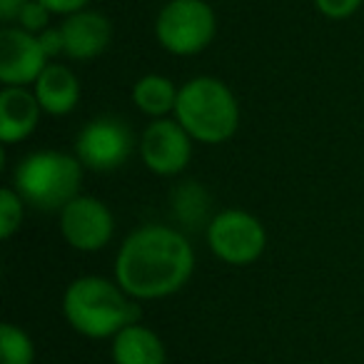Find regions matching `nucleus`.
<instances>
[{
	"instance_id": "nucleus-5",
	"label": "nucleus",
	"mask_w": 364,
	"mask_h": 364,
	"mask_svg": "<svg viewBox=\"0 0 364 364\" xmlns=\"http://www.w3.org/2000/svg\"><path fill=\"white\" fill-rule=\"evenodd\" d=\"M218 36V16L208 0H167L155 18V41L175 58L200 55Z\"/></svg>"
},
{
	"instance_id": "nucleus-10",
	"label": "nucleus",
	"mask_w": 364,
	"mask_h": 364,
	"mask_svg": "<svg viewBox=\"0 0 364 364\" xmlns=\"http://www.w3.org/2000/svg\"><path fill=\"white\" fill-rule=\"evenodd\" d=\"M50 65L41 41L18 26L0 28V82L3 87H33Z\"/></svg>"
},
{
	"instance_id": "nucleus-21",
	"label": "nucleus",
	"mask_w": 364,
	"mask_h": 364,
	"mask_svg": "<svg viewBox=\"0 0 364 364\" xmlns=\"http://www.w3.org/2000/svg\"><path fill=\"white\" fill-rule=\"evenodd\" d=\"M38 41H41V48L43 53L48 55V60L53 63V58H58L63 53L65 55V41H63V31L60 26L58 28H48V31H43L41 36H38Z\"/></svg>"
},
{
	"instance_id": "nucleus-20",
	"label": "nucleus",
	"mask_w": 364,
	"mask_h": 364,
	"mask_svg": "<svg viewBox=\"0 0 364 364\" xmlns=\"http://www.w3.org/2000/svg\"><path fill=\"white\" fill-rule=\"evenodd\" d=\"M364 0H314V8L327 21H347L362 8Z\"/></svg>"
},
{
	"instance_id": "nucleus-22",
	"label": "nucleus",
	"mask_w": 364,
	"mask_h": 364,
	"mask_svg": "<svg viewBox=\"0 0 364 364\" xmlns=\"http://www.w3.org/2000/svg\"><path fill=\"white\" fill-rule=\"evenodd\" d=\"M38 3H43L53 16H63V18L85 11L90 6V0H38Z\"/></svg>"
},
{
	"instance_id": "nucleus-11",
	"label": "nucleus",
	"mask_w": 364,
	"mask_h": 364,
	"mask_svg": "<svg viewBox=\"0 0 364 364\" xmlns=\"http://www.w3.org/2000/svg\"><path fill=\"white\" fill-rule=\"evenodd\" d=\"M63 41H65V58L73 63H90L107 50L112 41V23L105 13L85 11L73 13L60 23Z\"/></svg>"
},
{
	"instance_id": "nucleus-15",
	"label": "nucleus",
	"mask_w": 364,
	"mask_h": 364,
	"mask_svg": "<svg viewBox=\"0 0 364 364\" xmlns=\"http://www.w3.org/2000/svg\"><path fill=\"white\" fill-rule=\"evenodd\" d=\"M177 92L180 87L160 73H147L132 85L130 100L142 115L160 120V117H172L177 105Z\"/></svg>"
},
{
	"instance_id": "nucleus-1",
	"label": "nucleus",
	"mask_w": 364,
	"mask_h": 364,
	"mask_svg": "<svg viewBox=\"0 0 364 364\" xmlns=\"http://www.w3.org/2000/svg\"><path fill=\"white\" fill-rule=\"evenodd\" d=\"M115 282L137 302L180 292L195 272V247L177 228L140 225L115 255Z\"/></svg>"
},
{
	"instance_id": "nucleus-3",
	"label": "nucleus",
	"mask_w": 364,
	"mask_h": 364,
	"mask_svg": "<svg viewBox=\"0 0 364 364\" xmlns=\"http://www.w3.org/2000/svg\"><path fill=\"white\" fill-rule=\"evenodd\" d=\"M175 117L200 145H223L240 130V102L215 75H195L177 92Z\"/></svg>"
},
{
	"instance_id": "nucleus-4",
	"label": "nucleus",
	"mask_w": 364,
	"mask_h": 364,
	"mask_svg": "<svg viewBox=\"0 0 364 364\" xmlns=\"http://www.w3.org/2000/svg\"><path fill=\"white\" fill-rule=\"evenodd\" d=\"M82 162L75 152L36 150L18 160L13 170V188L26 205L43 213H60L80 195Z\"/></svg>"
},
{
	"instance_id": "nucleus-23",
	"label": "nucleus",
	"mask_w": 364,
	"mask_h": 364,
	"mask_svg": "<svg viewBox=\"0 0 364 364\" xmlns=\"http://www.w3.org/2000/svg\"><path fill=\"white\" fill-rule=\"evenodd\" d=\"M28 0H0V23H3V28L6 26H16L18 16H21V11L26 8Z\"/></svg>"
},
{
	"instance_id": "nucleus-17",
	"label": "nucleus",
	"mask_w": 364,
	"mask_h": 364,
	"mask_svg": "<svg viewBox=\"0 0 364 364\" xmlns=\"http://www.w3.org/2000/svg\"><path fill=\"white\" fill-rule=\"evenodd\" d=\"M26 215V200L16 193L13 185L0 190V237L11 240L21 230Z\"/></svg>"
},
{
	"instance_id": "nucleus-14",
	"label": "nucleus",
	"mask_w": 364,
	"mask_h": 364,
	"mask_svg": "<svg viewBox=\"0 0 364 364\" xmlns=\"http://www.w3.org/2000/svg\"><path fill=\"white\" fill-rule=\"evenodd\" d=\"M165 344L155 329L135 322L112 337L115 364H165Z\"/></svg>"
},
{
	"instance_id": "nucleus-13",
	"label": "nucleus",
	"mask_w": 364,
	"mask_h": 364,
	"mask_svg": "<svg viewBox=\"0 0 364 364\" xmlns=\"http://www.w3.org/2000/svg\"><path fill=\"white\" fill-rule=\"evenodd\" d=\"M31 90L36 92L43 112L50 117L70 115L77 107V102H80V80H77V75L68 65L55 60L41 73V77H38Z\"/></svg>"
},
{
	"instance_id": "nucleus-7",
	"label": "nucleus",
	"mask_w": 364,
	"mask_h": 364,
	"mask_svg": "<svg viewBox=\"0 0 364 364\" xmlns=\"http://www.w3.org/2000/svg\"><path fill=\"white\" fill-rule=\"evenodd\" d=\"M135 150V135L130 125L112 115H102L80 127L75 137V157L82 167L95 172H112L130 160Z\"/></svg>"
},
{
	"instance_id": "nucleus-18",
	"label": "nucleus",
	"mask_w": 364,
	"mask_h": 364,
	"mask_svg": "<svg viewBox=\"0 0 364 364\" xmlns=\"http://www.w3.org/2000/svg\"><path fill=\"white\" fill-rule=\"evenodd\" d=\"M50 18H53V13L48 11L43 3H38V0H28L26 8L21 11V16H18L16 26L21 28V31H26V33L41 36L43 31H48V28H50Z\"/></svg>"
},
{
	"instance_id": "nucleus-16",
	"label": "nucleus",
	"mask_w": 364,
	"mask_h": 364,
	"mask_svg": "<svg viewBox=\"0 0 364 364\" xmlns=\"http://www.w3.org/2000/svg\"><path fill=\"white\" fill-rule=\"evenodd\" d=\"M36 344L31 334L13 322L0 324V364H33Z\"/></svg>"
},
{
	"instance_id": "nucleus-6",
	"label": "nucleus",
	"mask_w": 364,
	"mask_h": 364,
	"mask_svg": "<svg viewBox=\"0 0 364 364\" xmlns=\"http://www.w3.org/2000/svg\"><path fill=\"white\" fill-rule=\"evenodd\" d=\"M208 247L220 262L247 267L264 255L267 230L259 223V218H255L247 210H220L208 223Z\"/></svg>"
},
{
	"instance_id": "nucleus-2",
	"label": "nucleus",
	"mask_w": 364,
	"mask_h": 364,
	"mask_svg": "<svg viewBox=\"0 0 364 364\" xmlns=\"http://www.w3.org/2000/svg\"><path fill=\"white\" fill-rule=\"evenodd\" d=\"M63 314L82 337L107 339L135 324L140 319V307L115 279L85 274L68 284L63 294Z\"/></svg>"
},
{
	"instance_id": "nucleus-8",
	"label": "nucleus",
	"mask_w": 364,
	"mask_h": 364,
	"mask_svg": "<svg viewBox=\"0 0 364 364\" xmlns=\"http://www.w3.org/2000/svg\"><path fill=\"white\" fill-rule=\"evenodd\" d=\"M193 142L195 140L175 117H160L142 130L137 150H140L142 165L152 175L175 177L182 175L193 160Z\"/></svg>"
},
{
	"instance_id": "nucleus-9",
	"label": "nucleus",
	"mask_w": 364,
	"mask_h": 364,
	"mask_svg": "<svg viewBox=\"0 0 364 364\" xmlns=\"http://www.w3.org/2000/svg\"><path fill=\"white\" fill-rule=\"evenodd\" d=\"M60 235L77 252H97L107 247L115 235V218L102 200L92 195H77L58 213Z\"/></svg>"
},
{
	"instance_id": "nucleus-12",
	"label": "nucleus",
	"mask_w": 364,
	"mask_h": 364,
	"mask_svg": "<svg viewBox=\"0 0 364 364\" xmlns=\"http://www.w3.org/2000/svg\"><path fill=\"white\" fill-rule=\"evenodd\" d=\"M43 107L31 87H3L0 90V142L13 147L26 142L41 125Z\"/></svg>"
},
{
	"instance_id": "nucleus-19",
	"label": "nucleus",
	"mask_w": 364,
	"mask_h": 364,
	"mask_svg": "<svg viewBox=\"0 0 364 364\" xmlns=\"http://www.w3.org/2000/svg\"><path fill=\"white\" fill-rule=\"evenodd\" d=\"M188 208H193L195 218L208 213L205 190L198 188V185H193V182H190V185H182V188L175 193V213L182 215V220H185V215H188Z\"/></svg>"
}]
</instances>
